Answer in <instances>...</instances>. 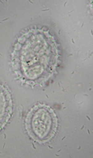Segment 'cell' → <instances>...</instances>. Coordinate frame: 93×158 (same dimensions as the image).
<instances>
[{
    "label": "cell",
    "instance_id": "obj_1",
    "mask_svg": "<svg viewBox=\"0 0 93 158\" xmlns=\"http://www.w3.org/2000/svg\"><path fill=\"white\" fill-rule=\"evenodd\" d=\"M59 54L55 39L47 30L31 29L17 40L12 64L21 81L30 85L48 81L57 68Z\"/></svg>",
    "mask_w": 93,
    "mask_h": 158
},
{
    "label": "cell",
    "instance_id": "obj_2",
    "mask_svg": "<svg viewBox=\"0 0 93 158\" xmlns=\"http://www.w3.org/2000/svg\"><path fill=\"white\" fill-rule=\"evenodd\" d=\"M57 118L54 109L44 104H37L28 112L26 129L29 136L40 143L48 142L55 135Z\"/></svg>",
    "mask_w": 93,
    "mask_h": 158
},
{
    "label": "cell",
    "instance_id": "obj_3",
    "mask_svg": "<svg viewBox=\"0 0 93 158\" xmlns=\"http://www.w3.org/2000/svg\"><path fill=\"white\" fill-rule=\"evenodd\" d=\"M13 112V102L8 89L0 85V130L10 119Z\"/></svg>",
    "mask_w": 93,
    "mask_h": 158
}]
</instances>
